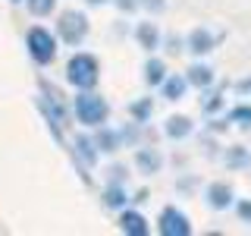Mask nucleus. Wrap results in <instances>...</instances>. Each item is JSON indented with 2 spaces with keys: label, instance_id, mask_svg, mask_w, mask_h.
I'll return each mask as SVG.
<instances>
[{
  "label": "nucleus",
  "instance_id": "nucleus-1",
  "mask_svg": "<svg viewBox=\"0 0 251 236\" xmlns=\"http://www.w3.org/2000/svg\"><path fill=\"white\" fill-rule=\"evenodd\" d=\"M98 76H100V66L91 54H73V60L66 63L69 85H75V88H82V91H91L94 85H98Z\"/></svg>",
  "mask_w": 251,
  "mask_h": 236
},
{
  "label": "nucleus",
  "instance_id": "nucleus-2",
  "mask_svg": "<svg viewBox=\"0 0 251 236\" xmlns=\"http://www.w3.org/2000/svg\"><path fill=\"white\" fill-rule=\"evenodd\" d=\"M73 107H75V120L82 126H104L110 117V104L100 94H91V91H82Z\"/></svg>",
  "mask_w": 251,
  "mask_h": 236
},
{
  "label": "nucleus",
  "instance_id": "nucleus-3",
  "mask_svg": "<svg viewBox=\"0 0 251 236\" xmlns=\"http://www.w3.org/2000/svg\"><path fill=\"white\" fill-rule=\"evenodd\" d=\"M25 47H28V57L35 63H41V66L53 63V57H57V38L44 26H31L25 31Z\"/></svg>",
  "mask_w": 251,
  "mask_h": 236
},
{
  "label": "nucleus",
  "instance_id": "nucleus-4",
  "mask_svg": "<svg viewBox=\"0 0 251 236\" xmlns=\"http://www.w3.org/2000/svg\"><path fill=\"white\" fill-rule=\"evenodd\" d=\"M57 29H60V38H63L66 44H82L85 35H88V19H85V13L69 10V13L60 16Z\"/></svg>",
  "mask_w": 251,
  "mask_h": 236
},
{
  "label": "nucleus",
  "instance_id": "nucleus-5",
  "mask_svg": "<svg viewBox=\"0 0 251 236\" xmlns=\"http://www.w3.org/2000/svg\"><path fill=\"white\" fill-rule=\"evenodd\" d=\"M157 230H160L163 236H188L192 233V220H188L185 211L179 208H163L160 211V220H157Z\"/></svg>",
  "mask_w": 251,
  "mask_h": 236
},
{
  "label": "nucleus",
  "instance_id": "nucleus-6",
  "mask_svg": "<svg viewBox=\"0 0 251 236\" xmlns=\"http://www.w3.org/2000/svg\"><path fill=\"white\" fill-rule=\"evenodd\" d=\"M120 230L123 233H129V236H148V220L145 214H138V211H123L120 214Z\"/></svg>",
  "mask_w": 251,
  "mask_h": 236
},
{
  "label": "nucleus",
  "instance_id": "nucleus-7",
  "mask_svg": "<svg viewBox=\"0 0 251 236\" xmlns=\"http://www.w3.org/2000/svg\"><path fill=\"white\" fill-rule=\"evenodd\" d=\"M204 195H207V205H210V208H217V211H226L232 205V189L226 186V183H210Z\"/></svg>",
  "mask_w": 251,
  "mask_h": 236
},
{
  "label": "nucleus",
  "instance_id": "nucleus-8",
  "mask_svg": "<svg viewBox=\"0 0 251 236\" xmlns=\"http://www.w3.org/2000/svg\"><path fill=\"white\" fill-rule=\"evenodd\" d=\"M135 164H138V170L141 173H160V167H163V157H160V151H154V148H138L135 151Z\"/></svg>",
  "mask_w": 251,
  "mask_h": 236
},
{
  "label": "nucleus",
  "instance_id": "nucleus-9",
  "mask_svg": "<svg viewBox=\"0 0 251 236\" xmlns=\"http://www.w3.org/2000/svg\"><path fill=\"white\" fill-rule=\"evenodd\" d=\"M188 51H192V54H207V51H214V35H210L207 29H195L192 35H188Z\"/></svg>",
  "mask_w": 251,
  "mask_h": 236
},
{
  "label": "nucleus",
  "instance_id": "nucleus-10",
  "mask_svg": "<svg viewBox=\"0 0 251 236\" xmlns=\"http://www.w3.org/2000/svg\"><path fill=\"white\" fill-rule=\"evenodd\" d=\"M185 82L188 85H198V88H210V85H214V69L204 66V63H195V66L188 69Z\"/></svg>",
  "mask_w": 251,
  "mask_h": 236
},
{
  "label": "nucleus",
  "instance_id": "nucleus-11",
  "mask_svg": "<svg viewBox=\"0 0 251 236\" xmlns=\"http://www.w3.org/2000/svg\"><path fill=\"white\" fill-rule=\"evenodd\" d=\"M163 98L167 101H179L185 94V88H188V82H185V76H170V79H163Z\"/></svg>",
  "mask_w": 251,
  "mask_h": 236
},
{
  "label": "nucleus",
  "instance_id": "nucleus-12",
  "mask_svg": "<svg viewBox=\"0 0 251 236\" xmlns=\"http://www.w3.org/2000/svg\"><path fill=\"white\" fill-rule=\"evenodd\" d=\"M138 44L145 47V51H154V47L160 44V31H157L154 22H141L138 26Z\"/></svg>",
  "mask_w": 251,
  "mask_h": 236
},
{
  "label": "nucleus",
  "instance_id": "nucleus-13",
  "mask_svg": "<svg viewBox=\"0 0 251 236\" xmlns=\"http://www.w3.org/2000/svg\"><path fill=\"white\" fill-rule=\"evenodd\" d=\"M192 120L188 117H170L167 120V136L170 139H185V136H192Z\"/></svg>",
  "mask_w": 251,
  "mask_h": 236
},
{
  "label": "nucleus",
  "instance_id": "nucleus-14",
  "mask_svg": "<svg viewBox=\"0 0 251 236\" xmlns=\"http://www.w3.org/2000/svg\"><path fill=\"white\" fill-rule=\"evenodd\" d=\"M163 79H167V66H163V60L151 57V60L145 63V82L154 88V85H160V82H163Z\"/></svg>",
  "mask_w": 251,
  "mask_h": 236
},
{
  "label": "nucleus",
  "instance_id": "nucleus-15",
  "mask_svg": "<svg viewBox=\"0 0 251 236\" xmlns=\"http://www.w3.org/2000/svg\"><path fill=\"white\" fill-rule=\"evenodd\" d=\"M120 142H123V132H113V129H107V126H100V136H98L94 145H98L100 151H116Z\"/></svg>",
  "mask_w": 251,
  "mask_h": 236
},
{
  "label": "nucleus",
  "instance_id": "nucleus-16",
  "mask_svg": "<svg viewBox=\"0 0 251 236\" xmlns=\"http://www.w3.org/2000/svg\"><path fill=\"white\" fill-rule=\"evenodd\" d=\"M104 202L110 205V208H126L129 195H126V189H120V186H110L107 192H104Z\"/></svg>",
  "mask_w": 251,
  "mask_h": 236
},
{
  "label": "nucleus",
  "instance_id": "nucleus-17",
  "mask_svg": "<svg viewBox=\"0 0 251 236\" xmlns=\"http://www.w3.org/2000/svg\"><path fill=\"white\" fill-rule=\"evenodd\" d=\"M31 16H50L53 6H57V0H25Z\"/></svg>",
  "mask_w": 251,
  "mask_h": 236
},
{
  "label": "nucleus",
  "instance_id": "nucleus-18",
  "mask_svg": "<svg viewBox=\"0 0 251 236\" xmlns=\"http://www.w3.org/2000/svg\"><path fill=\"white\" fill-rule=\"evenodd\" d=\"M151 98H145V101H138V104H132V117H135V120L138 123H145L148 120V117H151Z\"/></svg>",
  "mask_w": 251,
  "mask_h": 236
},
{
  "label": "nucleus",
  "instance_id": "nucleus-19",
  "mask_svg": "<svg viewBox=\"0 0 251 236\" xmlns=\"http://www.w3.org/2000/svg\"><path fill=\"white\" fill-rule=\"evenodd\" d=\"M75 148H78V154H82V157H85V161H88V164L94 161V142H91V139L78 136V139H75Z\"/></svg>",
  "mask_w": 251,
  "mask_h": 236
},
{
  "label": "nucleus",
  "instance_id": "nucleus-20",
  "mask_svg": "<svg viewBox=\"0 0 251 236\" xmlns=\"http://www.w3.org/2000/svg\"><path fill=\"white\" fill-rule=\"evenodd\" d=\"M141 3H145L151 13H163V10H167V0H141Z\"/></svg>",
  "mask_w": 251,
  "mask_h": 236
},
{
  "label": "nucleus",
  "instance_id": "nucleus-21",
  "mask_svg": "<svg viewBox=\"0 0 251 236\" xmlns=\"http://www.w3.org/2000/svg\"><path fill=\"white\" fill-rule=\"evenodd\" d=\"M239 217L242 220H251V202H239Z\"/></svg>",
  "mask_w": 251,
  "mask_h": 236
},
{
  "label": "nucleus",
  "instance_id": "nucleus-22",
  "mask_svg": "<svg viewBox=\"0 0 251 236\" xmlns=\"http://www.w3.org/2000/svg\"><path fill=\"white\" fill-rule=\"evenodd\" d=\"M232 120H251V107H239V110H232Z\"/></svg>",
  "mask_w": 251,
  "mask_h": 236
},
{
  "label": "nucleus",
  "instance_id": "nucleus-23",
  "mask_svg": "<svg viewBox=\"0 0 251 236\" xmlns=\"http://www.w3.org/2000/svg\"><path fill=\"white\" fill-rule=\"evenodd\" d=\"M229 164H248V154H245V151H232Z\"/></svg>",
  "mask_w": 251,
  "mask_h": 236
},
{
  "label": "nucleus",
  "instance_id": "nucleus-24",
  "mask_svg": "<svg viewBox=\"0 0 251 236\" xmlns=\"http://www.w3.org/2000/svg\"><path fill=\"white\" fill-rule=\"evenodd\" d=\"M120 6H123V10H132V6H135V0H120Z\"/></svg>",
  "mask_w": 251,
  "mask_h": 236
},
{
  "label": "nucleus",
  "instance_id": "nucleus-25",
  "mask_svg": "<svg viewBox=\"0 0 251 236\" xmlns=\"http://www.w3.org/2000/svg\"><path fill=\"white\" fill-rule=\"evenodd\" d=\"M88 3H91V6H100V3H107V0H88Z\"/></svg>",
  "mask_w": 251,
  "mask_h": 236
},
{
  "label": "nucleus",
  "instance_id": "nucleus-26",
  "mask_svg": "<svg viewBox=\"0 0 251 236\" xmlns=\"http://www.w3.org/2000/svg\"><path fill=\"white\" fill-rule=\"evenodd\" d=\"M13 3H22V0H13Z\"/></svg>",
  "mask_w": 251,
  "mask_h": 236
}]
</instances>
